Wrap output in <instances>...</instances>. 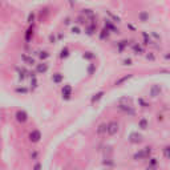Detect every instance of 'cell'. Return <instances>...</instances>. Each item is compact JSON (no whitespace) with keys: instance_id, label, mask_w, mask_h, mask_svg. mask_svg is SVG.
I'll use <instances>...</instances> for the list:
<instances>
[{"instance_id":"obj_1","label":"cell","mask_w":170,"mask_h":170,"mask_svg":"<svg viewBox=\"0 0 170 170\" xmlns=\"http://www.w3.org/2000/svg\"><path fill=\"white\" fill-rule=\"evenodd\" d=\"M149 154H150V150H142V152H140V153L135 154L134 159H144V158H146Z\"/></svg>"},{"instance_id":"obj_2","label":"cell","mask_w":170,"mask_h":170,"mask_svg":"<svg viewBox=\"0 0 170 170\" xmlns=\"http://www.w3.org/2000/svg\"><path fill=\"white\" fill-rule=\"evenodd\" d=\"M117 129H118L117 124H116V122H110L109 126H108V133H109L110 135H113L116 132H117Z\"/></svg>"},{"instance_id":"obj_3","label":"cell","mask_w":170,"mask_h":170,"mask_svg":"<svg viewBox=\"0 0 170 170\" xmlns=\"http://www.w3.org/2000/svg\"><path fill=\"white\" fill-rule=\"evenodd\" d=\"M39 140H40V133L39 132H33L31 134V141H33V142H37Z\"/></svg>"},{"instance_id":"obj_4","label":"cell","mask_w":170,"mask_h":170,"mask_svg":"<svg viewBox=\"0 0 170 170\" xmlns=\"http://www.w3.org/2000/svg\"><path fill=\"white\" fill-rule=\"evenodd\" d=\"M164 153H165V156H166V158H169V159H170V147H166Z\"/></svg>"},{"instance_id":"obj_5","label":"cell","mask_w":170,"mask_h":170,"mask_svg":"<svg viewBox=\"0 0 170 170\" xmlns=\"http://www.w3.org/2000/svg\"><path fill=\"white\" fill-rule=\"evenodd\" d=\"M33 170H41V165L40 164H36L35 167H33Z\"/></svg>"},{"instance_id":"obj_6","label":"cell","mask_w":170,"mask_h":170,"mask_svg":"<svg viewBox=\"0 0 170 170\" xmlns=\"http://www.w3.org/2000/svg\"><path fill=\"white\" fill-rule=\"evenodd\" d=\"M156 164H157V161H156L154 158H152V162H150V165H152V166H154Z\"/></svg>"}]
</instances>
